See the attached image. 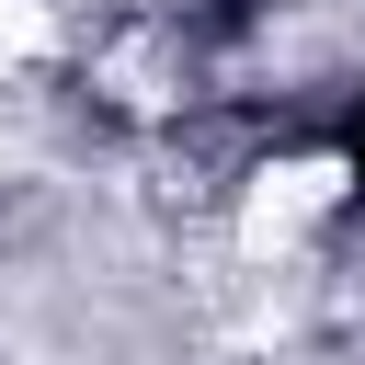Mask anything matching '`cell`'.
<instances>
[{"instance_id": "6da1fadb", "label": "cell", "mask_w": 365, "mask_h": 365, "mask_svg": "<svg viewBox=\"0 0 365 365\" xmlns=\"http://www.w3.org/2000/svg\"><path fill=\"white\" fill-rule=\"evenodd\" d=\"M354 171H365V114H354Z\"/></svg>"}]
</instances>
